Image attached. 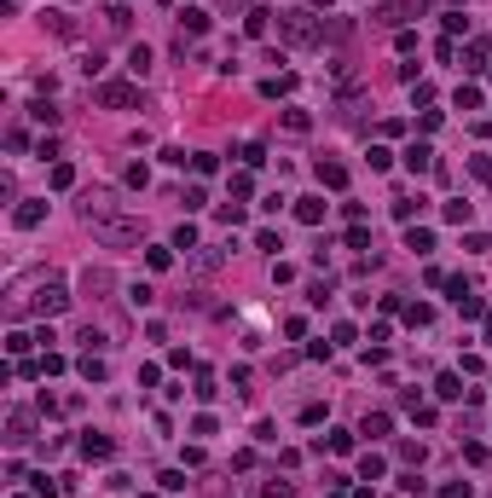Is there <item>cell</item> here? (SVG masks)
<instances>
[{"mask_svg": "<svg viewBox=\"0 0 492 498\" xmlns=\"http://www.w3.org/2000/svg\"><path fill=\"white\" fill-rule=\"evenodd\" d=\"M446 220L452 226H469V203H446Z\"/></svg>", "mask_w": 492, "mask_h": 498, "instance_id": "60d3db41", "label": "cell"}, {"mask_svg": "<svg viewBox=\"0 0 492 498\" xmlns=\"http://www.w3.org/2000/svg\"><path fill=\"white\" fill-rule=\"evenodd\" d=\"M12 220H18L24 232H29V226H41V220H46V203H18V215H12Z\"/></svg>", "mask_w": 492, "mask_h": 498, "instance_id": "9a60e30c", "label": "cell"}, {"mask_svg": "<svg viewBox=\"0 0 492 498\" xmlns=\"http://www.w3.org/2000/svg\"><path fill=\"white\" fill-rule=\"evenodd\" d=\"M29 441H35V417H29V411H12V417H6V446H29Z\"/></svg>", "mask_w": 492, "mask_h": 498, "instance_id": "52a82bcc", "label": "cell"}, {"mask_svg": "<svg viewBox=\"0 0 492 498\" xmlns=\"http://www.w3.org/2000/svg\"><path fill=\"white\" fill-rule=\"evenodd\" d=\"M486 53H492V41H486V35H475V41H469V53H464V64L475 70V64H486Z\"/></svg>", "mask_w": 492, "mask_h": 498, "instance_id": "cb8c5ba5", "label": "cell"}, {"mask_svg": "<svg viewBox=\"0 0 492 498\" xmlns=\"http://www.w3.org/2000/svg\"><path fill=\"white\" fill-rule=\"evenodd\" d=\"M105 24H110V29H128V6H122V0H116L110 12H105Z\"/></svg>", "mask_w": 492, "mask_h": 498, "instance_id": "7bdbcfd3", "label": "cell"}, {"mask_svg": "<svg viewBox=\"0 0 492 498\" xmlns=\"http://www.w3.org/2000/svg\"><path fill=\"white\" fill-rule=\"evenodd\" d=\"M76 342H81V348H87V353H98V348H105V330H93V325H87V330H81V336H76Z\"/></svg>", "mask_w": 492, "mask_h": 498, "instance_id": "d590c367", "label": "cell"}, {"mask_svg": "<svg viewBox=\"0 0 492 498\" xmlns=\"http://www.w3.org/2000/svg\"><path fill=\"white\" fill-rule=\"evenodd\" d=\"M139 498H157V492H139Z\"/></svg>", "mask_w": 492, "mask_h": 498, "instance_id": "681fc988", "label": "cell"}, {"mask_svg": "<svg viewBox=\"0 0 492 498\" xmlns=\"http://www.w3.org/2000/svg\"><path fill=\"white\" fill-rule=\"evenodd\" d=\"M203 29H209V12L186 6V18H179V35H186V41H197V35H203Z\"/></svg>", "mask_w": 492, "mask_h": 498, "instance_id": "8fae6325", "label": "cell"}, {"mask_svg": "<svg viewBox=\"0 0 492 498\" xmlns=\"http://www.w3.org/2000/svg\"><path fill=\"white\" fill-rule=\"evenodd\" d=\"M98 105H105V110L139 105V82H98Z\"/></svg>", "mask_w": 492, "mask_h": 498, "instance_id": "8992f818", "label": "cell"}, {"mask_svg": "<svg viewBox=\"0 0 492 498\" xmlns=\"http://www.w3.org/2000/svg\"><path fill=\"white\" fill-rule=\"evenodd\" d=\"M110 452H116V441H110V435H87V441H81V458H93V463H105Z\"/></svg>", "mask_w": 492, "mask_h": 498, "instance_id": "9c48e42d", "label": "cell"}, {"mask_svg": "<svg viewBox=\"0 0 492 498\" xmlns=\"http://www.w3.org/2000/svg\"><path fill=\"white\" fill-rule=\"evenodd\" d=\"M261 498H295V487H290V481H267V487H261Z\"/></svg>", "mask_w": 492, "mask_h": 498, "instance_id": "74e56055", "label": "cell"}, {"mask_svg": "<svg viewBox=\"0 0 492 498\" xmlns=\"http://www.w3.org/2000/svg\"><path fill=\"white\" fill-rule=\"evenodd\" d=\"M405 249H417V255H429V249H434V232H423V226H412V232H405Z\"/></svg>", "mask_w": 492, "mask_h": 498, "instance_id": "603a6c76", "label": "cell"}, {"mask_svg": "<svg viewBox=\"0 0 492 498\" xmlns=\"http://www.w3.org/2000/svg\"><path fill=\"white\" fill-rule=\"evenodd\" d=\"M128 70H134V82H139V75L151 70V46H134V53H128Z\"/></svg>", "mask_w": 492, "mask_h": 498, "instance_id": "d4e9b609", "label": "cell"}, {"mask_svg": "<svg viewBox=\"0 0 492 498\" xmlns=\"http://www.w3.org/2000/svg\"><path fill=\"white\" fill-rule=\"evenodd\" d=\"M53 186L70 191V186H76V168H70V163H53Z\"/></svg>", "mask_w": 492, "mask_h": 498, "instance_id": "1f68e13d", "label": "cell"}, {"mask_svg": "<svg viewBox=\"0 0 492 498\" xmlns=\"http://www.w3.org/2000/svg\"><path fill=\"white\" fill-rule=\"evenodd\" d=\"M145 261H151V272H168V267H174V249H151Z\"/></svg>", "mask_w": 492, "mask_h": 498, "instance_id": "8d00e7d4", "label": "cell"}, {"mask_svg": "<svg viewBox=\"0 0 492 498\" xmlns=\"http://www.w3.org/2000/svg\"><path fill=\"white\" fill-rule=\"evenodd\" d=\"M261 163H267V145H261V139H255V145H243V168H261Z\"/></svg>", "mask_w": 492, "mask_h": 498, "instance_id": "d6a6232c", "label": "cell"}, {"mask_svg": "<svg viewBox=\"0 0 492 498\" xmlns=\"http://www.w3.org/2000/svg\"><path fill=\"white\" fill-rule=\"evenodd\" d=\"M324 446H331V452H336V458H348V452H353V435H348V429H336V435H331V441H324Z\"/></svg>", "mask_w": 492, "mask_h": 498, "instance_id": "f546056e", "label": "cell"}, {"mask_svg": "<svg viewBox=\"0 0 492 498\" xmlns=\"http://www.w3.org/2000/svg\"><path fill=\"white\" fill-rule=\"evenodd\" d=\"M383 470H388V463L376 458V452H365V458H359V481H383Z\"/></svg>", "mask_w": 492, "mask_h": 498, "instance_id": "7402d4cb", "label": "cell"}, {"mask_svg": "<svg viewBox=\"0 0 492 498\" xmlns=\"http://www.w3.org/2000/svg\"><path fill=\"white\" fill-rule=\"evenodd\" d=\"M440 498H469V481H446V487H440Z\"/></svg>", "mask_w": 492, "mask_h": 498, "instance_id": "f6af8a7d", "label": "cell"}, {"mask_svg": "<svg viewBox=\"0 0 492 498\" xmlns=\"http://www.w3.org/2000/svg\"><path fill=\"white\" fill-rule=\"evenodd\" d=\"M174 249H197V226H191V220H179V232H174Z\"/></svg>", "mask_w": 492, "mask_h": 498, "instance_id": "4dcf8cb0", "label": "cell"}, {"mask_svg": "<svg viewBox=\"0 0 492 498\" xmlns=\"http://www.w3.org/2000/svg\"><path fill=\"white\" fill-rule=\"evenodd\" d=\"M18 498H41V492H18Z\"/></svg>", "mask_w": 492, "mask_h": 498, "instance_id": "7dc6e473", "label": "cell"}, {"mask_svg": "<svg viewBox=\"0 0 492 498\" xmlns=\"http://www.w3.org/2000/svg\"><path fill=\"white\" fill-rule=\"evenodd\" d=\"M423 215V197H394V220H417Z\"/></svg>", "mask_w": 492, "mask_h": 498, "instance_id": "44dd1931", "label": "cell"}, {"mask_svg": "<svg viewBox=\"0 0 492 498\" xmlns=\"http://www.w3.org/2000/svg\"><path fill=\"white\" fill-rule=\"evenodd\" d=\"M405 168H412V174H429V168H434V151L423 145V139H417V145H405Z\"/></svg>", "mask_w": 492, "mask_h": 498, "instance_id": "30bf717a", "label": "cell"}, {"mask_svg": "<svg viewBox=\"0 0 492 498\" xmlns=\"http://www.w3.org/2000/svg\"><path fill=\"white\" fill-rule=\"evenodd\" d=\"M388 429H394V417H388V411H371L365 423H359V435H371V441H383Z\"/></svg>", "mask_w": 492, "mask_h": 498, "instance_id": "7c38bea8", "label": "cell"}, {"mask_svg": "<svg viewBox=\"0 0 492 498\" xmlns=\"http://www.w3.org/2000/svg\"><path fill=\"white\" fill-rule=\"evenodd\" d=\"M70 308V290H64V278H41V284H29V290L12 296V319H24V313H41V319H53Z\"/></svg>", "mask_w": 492, "mask_h": 498, "instance_id": "6da1fadb", "label": "cell"}, {"mask_svg": "<svg viewBox=\"0 0 492 498\" xmlns=\"http://www.w3.org/2000/svg\"><path fill=\"white\" fill-rule=\"evenodd\" d=\"M105 244H134V238H145V220H134V215H116V220H105V226H93Z\"/></svg>", "mask_w": 492, "mask_h": 498, "instance_id": "5b68a950", "label": "cell"}, {"mask_svg": "<svg viewBox=\"0 0 492 498\" xmlns=\"http://www.w3.org/2000/svg\"><path fill=\"white\" fill-rule=\"evenodd\" d=\"M267 29H272V12L267 6H255L249 18H243V35H267Z\"/></svg>", "mask_w": 492, "mask_h": 498, "instance_id": "e0dca14e", "label": "cell"}, {"mask_svg": "<svg viewBox=\"0 0 492 498\" xmlns=\"http://www.w3.org/2000/svg\"><path fill=\"white\" fill-rule=\"evenodd\" d=\"M122 208H116V191H87V197H81V220H87V226H105V220H116Z\"/></svg>", "mask_w": 492, "mask_h": 498, "instance_id": "3957f363", "label": "cell"}, {"mask_svg": "<svg viewBox=\"0 0 492 498\" xmlns=\"http://www.w3.org/2000/svg\"><path fill=\"white\" fill-rule=\"evenodd\" d=\"M313 174H319V186H331V191H342V186H348V168H342V163H324V157L313 163Z\"/></svg>", "mask_w": 492, "mask_h": 498, "instance_id": "ba28073f", "label": "cell"}, {"mask_svg": "<svg viewBox=\"0 0 492 498\" xmlns=\"http://www.w3.org/2000/svg\"><path fill=\"white\" fill-rule=\"evenodd\" d=\"M423 6H429V0H383V6H376V24L383 29H405L412 18H423Z\"/></svg>", "mask_w": 492, "mask_h": 498, "instance_id": "277c9868", "label": "cell"}, {"mask_svg": "<svg viewBox=\"0 0 492 498\" xmlns=\"http://www.w3.org/2000/svg\"><path fill=\"white\" fill-rule=\"evenodd\" d=\"M29 342H41V336H24V330H12V336H6V348L18 353V359H24V353H29Z\"/></svg>", "mask_w": 492, "mask_h": 498, "instance_id": "e575fe53", "label": "cell"}, {"mask_svg": "<svg viewBox=\"0 0 492 498\" xmlns=\"http://www.w3.org/2000/svg\"><path fill=\"white\" fill-rule=\"evenodd\" d=\"M255 249H267V255H278L284 244H278V232H255Z\"/></svg>", "mask_w": 492, "mask_h": 498, "instance_id": "ee69618b", "label": "cell"}, {"mask_svg": "<svg viewBox=\"0 0 492 498\" xmlns=\"http://www.w3.org/2000/svg\"><path fill=\"white\" fill-rule=\"evenodd\" d=\"M128 301H134V308H151L157 290H151V284H134V290H128Z\"/></svg>", "mask_w": 492, "mask_h": 498, "instance_id": "836d02e7", "label": "cell"}, {"mask_svg": "<svg viewBox=\"0 0 492 498\" xmlns=\"http://www.w3.org/2000/svg\"><path fill=\"white\" fill-rule=\"evenodd\" d=\"M429 319H434V308H429V301H412V308H405V325H417V330H423Z\"/></svg>", "mask_w": 492, "mask_h": 498, "instance_id": "484cf974", "label": "cell"}, {"mask_svg": "<svg viewBox=\"0 0 492 498\" xmlns=\"http://www.w3.org/2000/svg\"><path fill=\"white\" fill-rule=\"evenodd\" d=\"M324 6H331V0H313V12H324Z\"/></svg>", "mask_w": 492, "mask_h": 498, "instance_id": "bcb514c9", "label": "cell"}, {"mask_svg": "<svg viewBox=\"0 0 492 498\" xmlns=\"http://www.w3.org/2000/svg\"><path fill=\"white\" fill-rule=\"evenodd\" d=\"M469 174H475V180H486V186H492V157H475V163H469Z\"/></svg>", "mask_w": 492, "mask_h": 498, "instance_id": "b9f144b4", "label": "cell"}, {"mask_svg": "<svg viewBox=\"0 0 492 498\" xmlns=\"http://www.w3.org/2000/svg\"><path fill=\"white\" fill-rule=\"evenodd\" d=\"M46 29H53V35H76V24L70 18H64V12H46V18H41Z\"/></svg>", "mask_w": 492, "mask_h": 498, "instance_id": "4316f807", "label": "cell"}, {"mask_svg": "<svg viewBox=\"0 0 492 498\" xmlns=\"http://www.w3.org/2000/svg\"><path fill=\"white\" fill-rule=\"evenodd\" d=\"M81 377H87V382H105V359H98V353H87V359H81Z\"/></svg>", "mask_w": 492, "mask_h": 498, "instance_id": "83f0119b", "label": "cell"}, {"mask_svg": "<svg viewBox=\"0 0 492 498\" xmlns=\"http://www.w3.org/2000/svg\"><path fill=\"white\" fill-rule=\"evenodd\" d=\"M446 35H469V18H464V12H446Z\"/></svg>", "mask_w": 492, "mask_h": 498, "instance_id": "ab89813d", "label": "cell"}, {"mask_svg": "<svg viewBox=\"0 0 492 498\" xmlns=\"http://www.w3.org/2000/svg\"><path fill=\"white\" fill-rule=\"evenodd\" d=\"M452 105H457V110H481V87H475V82H457Z\"/></svg>", "mask_w": 492, "mask_h": 498, "instance_id": "5bb4252c", "label": "cell"}, {"mask_svg": "<svg viewBox=\"0 0 492 498\" xmlns=\"http://www.w3.org/2000/svg\"><path fill=\"white\" fill-rule=\"evenodd\" d=\"M261 93H267V99H284V93H295V75H272V82H261Z\"/></svg>", "mask_w": 492, "mask_h": 498, "instance_id": "ffe728a7", "label": "cell"}, {"mask_svg": "<svg viewBox=\"0 0 492 498\" xmlns=\"http://www.w3.org/2000/svg\"><path fill=\"white\" fill-rule=\"evenodd\" d=\"M284 127H290V134H313V116H307V110H284Z\"/></svg>", "mask_w": 492, "mask_h": 498, "instance_id": "d6986e66", "label": "cell"}, {"mask_svg": "<svg viewBox=\"0 0 492 498\" xmlns=\"http://www.w3.org/2000/svg\"><path fill=\"white\" fill-rule=\"evenodd\" d=\"M457 313H464V319H486V301L475 290H464V296H457Z\"/></svg>", "mask_w": 492, "mask_h": 498, "instance_id": "ac0fdd59", "label": "cell"}, {"mask_svg": "<svg viewBox=\"0 0 492 498\" xmlns=\"http://www.w3.org/2000/svg\"><path fill=\"white\" fill-rule=\"evenodd\" d=\"M191 394H197V400H203V406H209V400H215L220 389H215V377H209V371H197V389H191Z\"/></svg>", "mask_w": 492, "mask_h": 498, "instance_id": "f1b7e54d", "label": "cell"}, {"mask_svg": "<svg viewBox=\"0 0 492 498\" xmlns=\"http://www.w3.org/2000/svg\"><path fill=\"white\" fill-rule=\"evenodd\" d=\"M191 168H197V174H203V180H209V174H215L220 163H215V157H209V151H197V157H191Z\"/></svg>", "mask_w": 492, "mask_h": 498, "instance_id": "f35d334b", "label": "cell"}, {"mask_svg": "<svg viewBox=\"0 0 492 498\" xmlns=\"http://www.w3.org/2000/svg\"><path fill=\"white\" fill-rule=\"evenodd\" d=\"M278 41L295 46V53H307V46L324 41V24H319L307 6H290V12H278Z\"/></svg>", "mask_w": 492, "mask_h": 498, "instance_id": "7a4b0ae2", "label": "cell"}, {"mask_svg": "<svg viewBox=\"0 0 492 498\" xmlns=\"http://www.w3.org/2000/svg\"><path fill=\"white\" fill-rule=\"evenodd\" d=\"M434 394H440V400H464L469 389H464V377H457V371H446V377L434 382Z\"/></svg>", "mask_w": 492, "mask_h": 498, "instance_id": "2e32d148", "label": "cell"}, {"mask_svg": "<svg viewBox=\"0 0 492 498\" xmlns=\"http://www.w3.org/2000/svg\"><path fill=\"white\" fill-rule=\"evenodd\" d=\"M122 6H128V0H122Z\"/></svg>", "mask_w": 492, "mask_h": 498, "instance_id": "f907efd6", "label": "cell"}, {"mask_svg": "<svg viewBox=\"0 0 492 498\" xmlns=\"http://www.w3.org/2000/svg\"><path fill=\"white\" fill-rule=\"evenodd\" d=\"M295 220H301V226H319V220H324V203H319V197H301V203H295Z\"/></svg>", "mask_w": 492, "mask_h": 498, "instance_id": "4fadbf2b", "label": "cell"}, {"mask_svg": "<svg viewBox=\"0 0 492 498\" xmlns=\"http://www.w3.org/2000/svg\"><path fill=\"white\" fill-rule=\"evenodd\" d=\"M232 6H249V0H232Z\"/></svg>", "mask_w": 492, "mask_h": 498, "instance_id": "c3c4849f", "label": "cell"}]
</instances>
